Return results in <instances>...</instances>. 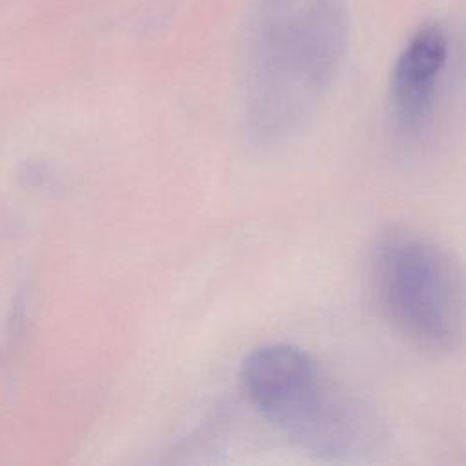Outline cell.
I'll return each mask as SVG.
<instances>
[{
	"mask_svg": "<svg viewBox=\"0 0 466 466\" xmlns=\"http://www.w3.org/2000/svg\"><path fill=\"white\" fill-rule=\"evenodd\" d=\"M344 51L333 0H269L255 40L248 127L262 144L299 135L317 113Z\"/></svg>",
	"mask_w": 466,
	"mask_h": 466,
	"instance_id": "6da1fadb",
	"label": "cell"
},
{
	"mask_svg": "<svg viewBox=\"0 0 466 466\" xmlns=\"http://www.w3.org/2000/svg\"><path fill=\"white\" fill-rule=\"evenodd\" d=\"M240 386L279 433L319 459L362 455L380 437L373 408L297 346L253 350L240 366Z\"/></svg>",
	"mask_w": 466,
	"mask_h": 466,
	"instance_id": "7a4b0ae2",
	"label": "cell"
},
{
	"mask_svg": "<svg viewBox=\"0 0 466 466\" xmlns=\"http://www.w3.org/2000/svg\"><path fill=\"white\" fill-rule=\"evenodd\" d=\"M370 284L382 315L415 346L450 353L461 344V271L431 238L410 229L380 235L370 255Z\"/></svg>",
	"mask_w": 466,
	"mask_h": 466,
	"instance_id": "3957f363",
	"label": "cell"
},
{
	"mask_svg": "<svg viewBox=\"0 0 466 466\" xmlns=\"http://www.w3.org/2000/svg\"><path fill=\"white\" fill-rule=\"evenodd\" d=\"M446 60L448 40L435 25L419 29L399 55L390 96L397 124L404 131L417 133L430 120Z\"/></svg>",
	"mask_w": 466,
	"mask_h": 466,
	"instance_id": "277c9868",
	"label": "cell"
}]
</instances>
